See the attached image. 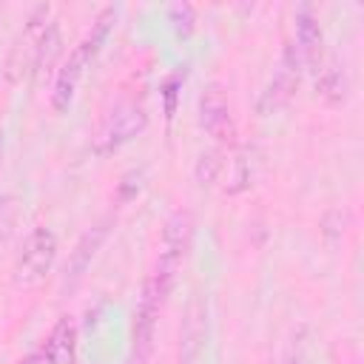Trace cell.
Segmentation results:
<instances>
[{
	"label": "cell",
	"mask_w": 364,
	"mask_h": 364,
	"mask_svg": "<svg viewBox=\"0 0 364 364\" xmlns=\"http://www.w3.org/2000/svg\"><path fill=\"white\" fill-rule=\"evenodd\" d=\"M20 364H48V358H46L43 353H31V355H28V358H23Z\"/></svg>",
	"instance_id": "obj_19"
},
{
	"label": "cell",
	"mask_w": 364,
	"mask_h": 364,
	"mask_svg": "<svg viewBox=\"0 0 364 364\" xmlns=\"http://www.w3.org/2000/svg\"><path fill=\"white\" fill-rule=\"evenodd\" d=\"M94 54L85 48V43L80 40V46L68 54V60L63 63V68L57 71V80H54V88H51V108L57 114H65L74 102V94H77V85L85 74V68L91 65Z\"/></svg>",
	"instance_id": "obj_7"
},
{
	"label": "cell",
	"mask_w": 364,
	"mask_h": 364,
	"mask_svg": "<svg viewBox=\"0 0 364 364\" xmlns=\"http://www.w3.org/2000/svg\"><path fill=\"white\" fill-rule=\"evenodd\" d=\"M0 242H3V219H0Z\"/></svg>",
	"instance_id": "obj_21"
},
{
	"label": "cell",
	"mask_w": 364,
	"mask_h": 364,
	"mask_svg": "<svg viewBox=\"0 0 364 364\" xmlns=\"http://www.w3.org/2000/svg\"><path fill=\"white\" fill-rule=\"evenodd\" d=\"M43 355L48 358V364H74L77 358V324L71 321V316H60L57 324L51 327Z\"/></svg>",
	"instance_id": "obj_11"
},
{
	"label": "cell",
	"mask_w": 364,
	"mask_h": 364,
	"mask_svg": "<svg viewBox=\"0 0 364 364\" xmlns=\"http://www.w3.org/2000/svg\"><path fill=\"white\" fill-rule=\"evenodd\" d=\"M199 125L213 136L219 145H233L236 142V119L230 114L228 97L222 85H208L199 97Z\"/></svg>",
	"instance_id": "obj_6"
},
{
	"label": "cell",
	"mask_w": 364,
	"mask_h": 364,
	"mask_svg": "<svg viewBox=\"0 0 364 364\" xmlns=\"http://www.w3.org/2000/svg\"><path fill=\"white\" fill-rule=\"evenodd\" d=\"M3 148H6V136H3V125H0V162H3Z\"/></svg>",
	"instance_id": "obj_20"
},
{
	"label": "cell",
	"mask_w": 364,
	"mask_h": 364,
	"mask_svg": "<svg viewBox=\"0 0 364 364\" xmlns=\"http://www.w3.org/2000/svg\"><path fill=\"white\" fill-rule=\"evenodd\" d=\"M299 77H301V57H299L296 46L287 43L284 51H282L276 74L270 77L267 88L259 97V111L262 114H273V111L284 108L290 102V97L296 94V88H299Z\"/></svg>",
	"instance_id": "obj_5"
},
{
	"label": "cell",
	"mask_w": 364,
	"mask_h": 364,
	"mask_svg": "<svg viewBox=\"0 0 364 364\" xmlns=\"http://www.w3.org/2000/svg\"><path fill=\"white\" fill-rule=\"evenodd\" d=\"M222 171H225V154H222L219 148H210V151H205V154L199 156L193 173H196V182H199V185H213Z\"/></svg>",
	"instance_id": "obj_15"
},
{
	"label": "cell",
	"mask_w": 364,
	"mask_h": 364,
	"mask_svg": "<svg viewBox=\"0 0 364 364\" xmlns=\"http://www.w3.org/2000/svg\"><path fill=\"white\" fill-rule=\"evenodd\" d=\"M191 239H193V216L188 210H176L171 213V219L165 222L162 228V239H159V259H156V273L151 276L156 293L165 299L173 287V279H176V270L191 247Z\"/></svg>",
	"instance_id": "obj_1"
},
{
	"label": "cell",
	"mask_w": 364,
	"mask_h": 364,
	"mask_svg": "<svg viewBox=\"0 0 364 364\" xmlns=\"http://www.w3.org/2000/svg\"><path fill=\"white\" fill-rule=\"evenodd\" d=\"M162 301L165 299L156 293L154 282L148 279L142 284V296L136 301L134 321H131V355H134V364H145L151 350H154V330H156V318H159Z\"/></svg>",
	"instance_id": "obj_3"
},
{
	"label": "cell",
	"mask_w": 364,
	"mask_h": 364,
	"mask_svg": "<svg viewBox=\"0 0 364 364\" xmlns=\"http://www.w3.org/2000/svg\"><path fill=\"white\" fill-rule=\"evenodd\" d=\"M347 88H350V80H347V71H344V63H338L336 57H327L318 63V77H316V91L318 97L327 102V105H341L347 100Z\"/></svg>",
	"instance_id": "obj_12"
},
{
	"label": "cell",
	"mask_w": 364,
	"mask_h": 364,
	"mask_svg": "<svg viewBox=\"0 0 364 364\" xmlns=\"http://www.w3.org/2000/svg\"><path fill=\"white\" fill-rule=\"evenodd\" d=\"M168 23L173 26V31L179 37H188L193 31V23H196V11L191 3H173L168 9Z\"/></svg>",
	"instance_id": "obj_16"
},
{
	"label": "cell",
	"mask_w": 364,
	"mask_h": 364,
	"mask_svg": "<svg viewBox=\"0 0 364 364\" xmlns=\"http://www.w3.org/2000/svg\"><path fill=\"white\" fill-rule=\"evenodd\" d=\"M63 51V37H60V26L48 23L40 28L37 46H34V68L37 71H48L57 60V54Z\"/></svg>",
	"instance_id": "obj_13"
},
{
	"label": "cell",
	"mask_w": 364,
	"mask_h": 364,
	"mask_svg": "<svg viewBox=\"0 0 364 364\" xmlns=\"http://www.w3.org/2000/svg\"><path fill=\"white\" fill-rule=\"evenodd\" d=\"M148 125V114L142 105L136 102H119L114 105V111L102 119L100 134H97V148L100 151H117L125 142H131L134 136H139Z\"/></svg>",
	"instance_id": "obj_4"
},
{
	"label": "cell",
	"mask_w": 364,
	"mask_h": 364,
	"mask_svg": "<svg viewBox=\"0 0 364 364\" xmlns=\"http://www.w3.org/2000/svg\"><path fill=\"white\" fill-rule=\"evenodd\" d=\"M108 230H111V216L100 219L97 225H91V228L80 236V242L74 245V250H71V256H68V264H65V284H68V287H74V284L85 276V270L91 267L97 250L102 247Z\"/></svg>",
	"instance_id": "obj_10"
},
{
	"label": "cell",
	"mask_w": 364,
	"mask_h": 364,
	"mask_svg": "<svg viewBox=\"0 0 364 364\" xmlns=\"http://www.w3.org/2000/svg\"><path fill=\"white\" fill-rule=\"evenodd\" d=\"M256 168H259V159H256V151L253 148H245L236 159H233V173H230V185H228V193H242L253 185L256 179Z\"/></svg>",
	"instance_id": "obj_14"
},
{
	"label": "cell",
	"mask_w": 364,
	"mask_h": 364,
	"mask_svg": "<svg viewBox=\"0 0 364 364\" xmlns=\"http://www.w3.org/2000/svg\"><path fill=\"white\" fill-rule=\"evenodd\" d=\"M54 259H57V236L48 228H34L26 236L17 256V282L37 284L40 279H46Z\"/></svg>",
	"instance_id": "obj_2"
},
{
	"label": "cell",
	"mask_w": 364,
	"mask_h": 364,
	"mask_svg": "<svg viewBox=\"0 0 364 364\" xmlns=\"http://www.w3.org/2000/svg\"><path fill=\"white\" fill-rule=\"evenodd\" d=\"M208 338V307L199 296H193L185 307V318L179 327V361L193 364Z\"/></svg>",
	"instance_id": "obj_8"
},
{
	"label": "cell",
	"mask_w": 364,
	"mask_h": 364,
	"mask_svg": "<svg viewBox=\"0 0 364 364\" xmlns=\"http://www.w3.org/2000/svg\"><path fill=\"white\" fill-rule=\"evenodd\" d=\"M173 88H176V77H171V80H168V85H165V100H168V102H165V111H168V117L173 114V97H176V91H173Z\"/></svg>",
	"instance_id": "obj_18"
},
{
	"label": "cell",
	"mask_w": 364,
	"mask_h": 364,
	"mask_svg": "<svg viewBox=\"0 0 364 364\" xmlns=\"http://www.w3.org/2000/svg\"><path fill=\"white\" fill-rule=\"evenodd\" d=\"M296 23V51L301 57V65H318L321 63V51H324V31L318 23V14L313 11V6L301 3L293 14Z\"/></svg>",
	"instance_id": "obj_9"
},
{
	"label": "cell",
	"mask_w": 364,
	"mask_h": 364,
	"mask_svg": "<svg viewBox=\"0 0 364 364\" xmlns=\"http://www.w3.org/2000/svg\"><path fill=\"white\" fill-rule=\"evenodd\" d=\"M307 358H304V341L301 338H296L293 344H290V350H287V358H284V364H304Z\"/></svg>",
	"instance_id": "obj_17"
}]
</instances>
